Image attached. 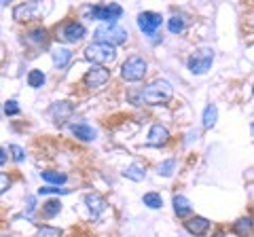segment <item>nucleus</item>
<instances>
[{
  "instance_id": "nucleus-7",
  "label": "nucleus",
  "mask_w": 254,
  "mask_h": 237,
  "mask_svg": "<svg viewBox=\"0 0 254 237\" xmlns=\"http://www.w3.org/2000/svg\"><path fill=\"white\" fill-rule=\"evenodd\" d=\"M110 81V72L104 66H93L91 70H87V74L83 76V83L89 87V89H100Z\"/></svg>"
},
{
  "instance_id": "nucleus-33",
  "label": "nucleus",
  "mask_w": 254,
  "mask_h": 237,
  "mask_svg": "<svg viewBox=\"0 0 254 237\" xmlns=\"http://www.w3.org/2000/svg\"><path fill=\"white\" fill-rule=\"evenodd\" d=\"M6 163V155H4V151L0 148V165H4Z\"/></svg>"
},
{
  "instance_id": "nucleus-25",
  "label": "nucleus",
  "mask_w": 254,
  "mask_h": 237,
  "mask_svg": "<svg viewBox=\"0 0 254 237\" xmlns=\"http://www.w3.org/2000/svg\"><path fill=\"white\" fill-rule=\"evenodd\" d=\"M142 201H144V205H148V208H153V210H159L163 205V199H161L159 193H146L144 197H142Z\"/></svg>"
},
{
  "instance_id": "nucleus-24",
  "label": "nucleus",
  "mask_w": 254,
  "mask_h": 237,
  "mask_svg": "<svg viewBox=\"0 0 254 237\" xmlns=\"http://www.w3.org/2000/svg\"><path fill=\"white\" fill-rule=\"evenodd\" d=\"M60 210H62V201L60 199H49L47 203H43V214H45V218L58 216Z\"/></svg>"
},
{
  "instance_id": "nucleus-19",
  "label": "nucleus",
  "mask_w": 254,
  "mask_h": 237,
  "mask_svg": "<svg viewBox=\"0 0 254 237\" xmlns=\"http://www.w3.org/2000/svg\"><path fill=\"white\" fill-rule=\"evenodd\" d=\"M123 176L129 178V180H133V182H142V180H144V176H146V172H144V168H142V165L133 163V165H129V168L123 172Z\"/></svg>"
},
{
  "instance_id": "nucleus-1",
  "label": "nucleus",
  "mask_w": 254,
  "mask_h": 237,
  "mask_svg": "<svg viewBox=\"0 0 254 237\" xmlns=\"http://www.w3.org/2000/svg\"><path fill=\"white\" fill-rule=\"evenodd\" d=\"M174 96V89L168 81H163V78H159V81H153L148 87L142 89V102H146L150 106H157V104H165V102H170Z\"/></svg>"
},
{
  "instance_id": "nucleus-3",
  "label": "nucleus",
  "mask_w": 254,
  "mask_h": 237,
  "mask_svg": "<svg viewBox=\"0 0 254 237\" xmlns=\"http://www.w3.org/2000/svg\"><path fill=\"white\" fill-rule=\"evenodd\" d=\"M83 13H85L89 19L115 23V21L123 15V9H121L119 4H95V6H85Z\"/></svg>"
},
{
  "instance_id": "nucleus-5",
  "label": "nucleus",
  "mask_w": 254,
  "mask_h": 237,
  "mask_svg": "<svg viewBox=\"0 0 254 237\" xmlns=\"http://www.w3.org/2000/svg\"><path fill=\"white\" fill-rule=\"evenodd\" d=\"M127 30L117 26V23H104V26H100L95 30V38H98V43H108V45H121L127 41Z\"/></svg>"
},
{
  "instance_id": "nucleus-23",
  "label": "nucleus",
  "mask_w": 254,
  "mask_h": 237,
  "mask_svg": "<svg viewBox=\"0 0 254 237\" xmlns=\"http://www.w3.org/2000/svg\"><path fill=\"white\" fill-rule=\"evenodd\" d=\"M41 178L47 180V182H51V184H64L68 180L66 174H62V172H53V170H47V172H41Z\"/></svg>"
},
{
  "instance_id": "nucleus-11",
  "label": "nucleus",
  "mask_w": 254,
  "mask_h": 237,
  "mask_svg": "<svg viewBox=\"0 0 254 237\" xmlns=\"http://www.w3.org/2000/svg\"><path fill=\"white\" fill-rule=\"evenodd\" d=\"M72 113H74V108H72V104H70V102H55V104L51 106V117H53L55 123L68 121Z\"/></svg>"
},
{
  "instance_id": "nucleus-30",
  "label": "nucleus",
  "mask_w": 254,
  "mask_h": 237,
  "mask_svg": "<svg viewBox=\"0 0 254 237\" xmlns=\"http://www.w3.org/2000/svg\"><path fill=\"white\" fill-rule=\"evenodd\" d=\"M4 115H9V117L19 115V106H17V102H15V100L4 102Z\"/></svg>"
},
{
  "instance_id": "nucleus-31",
  "label": "nucleus",
  "mask_w": 254,
  "mask_h": 237,
  "mask_svg": "<svg viewBox=\"0 0 254 237\" xmlns=\"http://www.w3.org/2000/svg\"><path fill=\"white\" fill-rule=\"evenodd\" d=\"M9 153L13 155L15 161H23V159H26V153H23V148L17 146V144H11V146H9Z\"/></svg>"
},
{
  "instance_id": "nucleus-13",
  "label": "nucleus",
  "mask_w": 254,
  "mask_h": 237,
  "mask_svg": "<svg viewBox=\"0 0 254 237\" xmlns=\"http://www.w3.org/2000/svg\"><path fill=\"white\" fill-rule=\"evenodd\" d=\"M36 13H38V2H23V4L15 6L13 17L17 19V21H30Z\"/></svg>"
},
{
  "instance_id": "nucleus-6",
  "label": "nucleus",
  "mask_w": 254,
  "mask_h": 237,
  "mask_svg": "<svg viewBox=\"0 0 254 237\" xmlns=\"http://www.w3.org/2000/svg\"><path fill=\"white\" fill-rule=\"evenodd\" d=\"M148 70V64L144 58H140V55H131V58H127V61L123 64L121 68V74L125 81H142Z\"/></svg>"
},
{
  "instance_id": "nucleus-26",
  "label": "nucleus",
  "mask_w": 254,
  "mask_h": 237,
  "mask_svg": "<svg viewBox=\"0 0 254 237\" xmlns=\"http://www.w3.org/2000/svg\"><path fill=\"white\" fill-rule=\"evenodd\" d=\"M36 237H62V231L60 229H55V227H38V231H36Z\"/></svg>"
},
{
  "instance_id": "nucleus-9",
  "label": "nucleus",
  "mask_w": 254,
  "mask_h": 237,
  "mask_svg": "<svg viewBox=\"0 0 254 237\" xmlns=\"http://www.w3.org/2000/svg\"><path fill=\"white\" fill-rule=\"evenodd\" d=\"M85 36V28L78 21H66L62 28H58V38L66 43H78Z\"/></svg>"
},
{
  "instance_id": "nucleus-10",
  "label": "nucleus",
  "mask_w": 254,
  "mask_h": 237,
  "mask_svg": "<svg viewBox=\"0 0 254 237\" xmlns=\"http://www.w3.org/2000/svg\"><path fill=\"white\" fill-rule=\"evenodd\" d=\"M185 229L190 233V235H197V237H201L210 231V220L208 218H203V216H193V218H189L187 223H185Z\"/></svg>"
},
{
  "instance_id": "nucleus-20",
  "label": "nucleus",
  "mask_w": 254,
  "mask_h": 237,
  "mask_svg": "<svg viewBox=\"0 0 254 237\" xmlns=\"http://www.w3.org/2000/svg\"><path fill=\"white\" fill-rule=\"evenodd\" d=\"M252 229H254V223H252V218H240L237 223L233 225V231L240 235V237H248L252 233Z\"/></svg>"
},
{
  "instance_id": "nucleus-16",
  "label": "nucleus",
  "mask_w": 254,
  "mask_h": 237,
  "mask_svg": "<svg viewBox=\"0 0 254 237\" xmlns=\"http://www.w3.org/2000/svg\"><path fill=\"white\" fill-rule=\"evenodd\" d=\"M70 59H72V51L66 49V47H60V49L53 51V64H55V68H66L70 64Z\"/></svg>"
},
{
  "instance_id": "nucleus-22",
  "label": "nucleus",
  "mask_w": 254,
  "mask_h": 237,
  "mask_svg": "<svg viewBox=\"0 0 254 237\" xmlns=\"http://www.w3.org/2000/svg\"><path fill=\"white\" fill-rule=\"evenodd\" d=\"M47 41V30L45 28H34L26 34V43L30 45H43Z\"/></svg>"
},
{
  "instance_id": "nucleus-12",
  "label": "nucleus",
  "mask_w": 254,
  "mask_h": 237,
  "mask_svg": "<svg viewBox=\"0 0 254 237\" xmlns=\"http://www.w3.org/2000/svg\"><path fill=\"white\" fill-rule=\"evenodd\" d=\"M168 138H170L168 129H165L161 123H155L153 127H150V131H148V138H146V142H148L150 146H163L165 142H168Z\"/></svg>"
},
{
  "instance_id": "nucleus-17",
  "label": "nucleus",
  "mask_w": 254,
  "mask_h": 237,
  "mask_svg": "<svg viewBox=\"0 0 254 237\" xmlns=\"http://www.w3.org/2000/svg\"><path fill=\"white\" fill-rule=\"evenodd\" d=\"M172 203H174V212H176L178 218H185V216L190 214V203H189V199L185 195H176Z\"/></svg>"
},
{
  "instance_id": "nucleus-27",
  "label": "nucleus",
  "mask_w": 254,
  "mask_h": 237,
  "mask_svg": "<svg viewBox=\"0 0 254 237\" xmlns=\"http://www.w3.org/2000/svg\"><path fill=\"white\" fill-rule=\"evenodd\" d=\"M182 30H185V17H178V15H174L170 19V32L172 34H180Z\"/></svg>"
},
{
  "instance_id": "nucleus-34",
  "label": "nucleus",
  "mask_w": 254,
  "mask_h": 237,
  "mask_svg": "<svg viewBox=\"0 0 254 237\" xmlns=\"http://www.w3.org/2000/svg\"><path fill=\"white\" fill-rule=\"evenodd\" d=\"M252 133H254V123H252Z\"/></svg>"
},
{
  "instance_id": "nucleus-4",
  "label": "nucleus",
  "mask_w": 254,
  "mask_h": 237,
  "mask_svg": "<svg viewBox=\"0 0 254 237\" xmlns=\"http://www.w3.org/2000/svg\"><path fill=\"white\" fill-rule=\"evenodd\" d=\"M212 61H214V49L203 47V49H197L195 53H190L187 64L193 74H205L212 68Z\"/></svg>"
},
{
  "instance_id": "nucleus-28",
  "label": "nucleus",
  "mask_w": 254,
  "mask_h": 237,
  "mask_svg": "<svg viewBox=\"0 0 254 237\" xmlns=\"http://www.w3.org/2000/svg\"><path fill=\"white\" fill-rule=\"evenodd\" d=\"M174 168H176V161H174V159L163 161L161 165H159V176H172Z\"/></svg>"
},
{
  "instance_id": "nucleus-21",
  "label": "nucleus",
  "mask_w": 254,
  "mask_h": 237,
  "mask_svg": "<svg viewBox=\"0 0 254 237\" xmlns=\"http://www.w3.org/2000/svg\"><path fill=\"white\" fill-rule=\"evenodd\" d=\"M45 81H47V76H45L43 70H30L28 72V85L32 89H41L45 85Z\"/></svg>"
},
{
  "instance_id": "nucleus-2",
  "label": "nucleus",
  "mask_w": 254,
  "mask_h": 237,
  "mask_svg": "<svg viewBox=\"0 0 254 237\" xmlns=\"http://www.w3.org/2000/svg\"><path fill=\"white\" fill-rule=\"evenodd\" d=\"M85 58L93 61V64H113L117 59V49L108 43H91L85 49Z\"/></svg>"
},
{
  "instance_id": "nucleus-18",
  "label": "nucleus",
  "mask_w": 254,
  "mask_h": 237,
  "mask_svg": "<svg viewBox=\"0 0 254 237\" xmlns=\"http://www.w3.org/2000/svg\"><path fill=\"white\" fill-rule=\"evenodd\" d=\"M216 118H218V108L214 104H208L203 110V129H212L216 125Z\"/></svg>"
},
{
  "instance_id": "nucleus-14",
  "label": "nucleus",
  "mask_w": 254,
  "mask_h": 237,
  "mask_svg": "<svg viewBox=\"0 0 254 237\" xmlns=\"http://www.w3.org/2000/svg\"><path fill=\"white\" fill-rule=\"evenodd\" d=\"M70 131L74 133V136L78 140H83V142H91L95 140V129L91 127V125H87V123H70Z\"/></svg>"
},
{
  "instance_id": "nucleus-35",
  "label": "nucleus",
  "mask_w": 254,
  "mask_h": 237,
  "mask_svg": "<svg viewBox=\"0 0 254 237\" xmlns=\"http://www.w3.org/2000/svg\"><path fill=\"white\" fill-rule=\"evenodd\" d=\"M2 237H6V235H2Z\"/></svg>"
},
{
  "instance_id": "nucleus-8",
  "label": "nucleus",
  "mask_w": 254,
  "mask_h": 237,
  "mask_svg": "<svg viewBox=\"0 0 254 237\" xmlns=\"http://www.w3.org/2000/svg\"><path fill=\"white\" fill-rule=\"evenodd\" d=\"M161 21H163V17L155 11H144V13L138 15V26H140L142 32L148 34V36H155V32L161 28Z\"/></svg>"
},
{
  "instance_id": "nucleus-29",
  "label": "nucleus",
  "mask_w": 254,
  "mask_h": 237,
  "mask_svg": "<svg viewBox=\"0 0 254 237\" xmlns=\"http://www.w3.org/2000/svg\"><path fill=\"white\" fill-rule=\"evenodd\" d=\"M68 195L70 191H68V188H53V186H43V188H38V195Z\"/></svg>"
},
{
  "instance_id": "nucleus-15",
  "label": "nucleus",
  "mask_w": 254,
  "mask_h": 237,
  "mask_svg": "<svg viewBox=\"0 0 254 237\" xmlns=\"http://www.w3.org/2000/svg\"><path fill=\"white\" fill-rule=\"evenodd\" d=\"M85 203H87V208L91 210V214L93 216H100L102 212L106 210V199L102 195H98V193H89V195H85Z\"/></svg>"
},
{
  "instance_id": "nucleus-32",
  "label": "nucleus",
  "mask_w": 254,
  "mask_h": 237,
  "mask_svg": "<svg viewBox=\"0 0 254 237\" xmlns=\"http://www.w3.org/2000/svg\"><path fill=\"white\" fill-rule=\"evenodd\" d=\"M11 188V178L6 176L4 172H0V195H2L4 191H9Z\"/></svg>"
}]
</instances>
